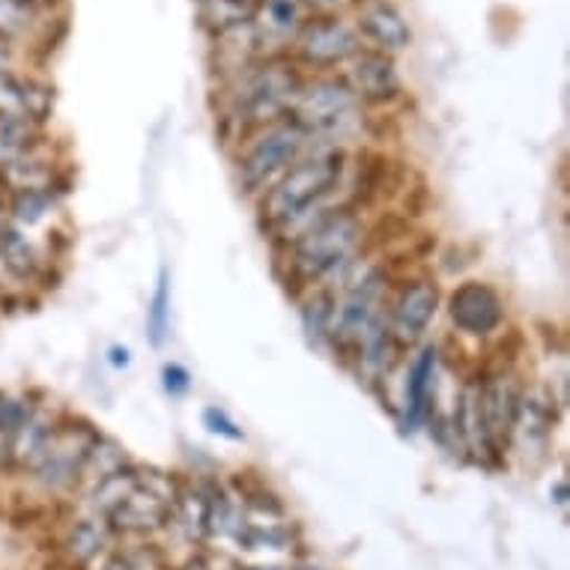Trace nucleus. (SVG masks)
<instances>
[{
    "instance_id": "3",
    "label": "nucleus",
    "mask_w": 570,
    "mask_h": 570,
    "mask_svg": "<svg viewBox=\"0 0 570 570\" xmlns=\"http://www.w3.org/2000/svg\"><path fill=\"white\" fill-rule=\"evenodd\" d=\"M371 243V225L358 206H337L291 245L278 248V275L293 299L323 287L337 272L362 257Z\"/></svg>"
},
{
    "instance_id": "21",
    "label": "nucleus",
    "mask_w": 570,
    "mask_h": 570,
    "mask_svg": "<svg viewBox=\"0 0 570 570\" xmlns=\"http://www.w3.org/2000/svg\"><path fill=\"white\" fill-rule=\"evenodd\" d=\"M111 541V523L105 517L85 514L72 520L63 538H60V556H63L69 568H90L99 556L108 552Z\"/></svg>"
},
{
    "instance_id": "24",
    "label": "nucleus",
    "mask_w": 570,
    "mask_h": 570,
    "mask_svg": "<svg viewBox=\"0 0 570 570\" xmlns=\"http://www.w3.org/2000/svg\"><path fill=\"white\" fill-rule=\"evenodd\" d=\"M131 458L122 442H117L114 436H105V433H96V440L90 442V449L85 454V463H81V475H78V490H90L94 484H99L102 478L114 475L117 469L129 466Z\"/></svg>"
},
{
    "instance_id": "38",
    "label": "nucleus",
    "mask_w": 570,
    "mask_h": 570,
    "mask_svg": "<svg viewBox=\"0 0 570 570\" xmlns=\"http://www.w3.org/2000/svg\"><path fill=\"white\" fill-rule=\"evenodd\" d=\"M550 495H552V502H556V505L568 508V481H564V478H561V481H556V484H552V490H550Z\"/></svg>"
},
{
    "instance_id": "22",
    "label": "nucleus",
    "mask_w": 570,
    "mask_h": 570,
    "mask_svg": "<svg viewBox=\"0 0 570 570\" xmlns=\"http://www.w3.org/2000/svg\"><path fill=\"white\" fill-rule=\"evenodd\" d=\"M206 523H209V481H195V484L186 481L170 511L168 529H174L188 547H204Z\"/></svg>"
},
{
    "instance_id": "10",
    "label": "nucleus",
    "mask_w": 570,
    "mask_h": 570,
    "mask_svg": "<svg viewBox=\"0 0 570 570\" xmlns=\"http://www.w3.org/2000/svg\"><path fill=\"white\" fill-rule=\"evenodd\" d=\"M523 374L511 362H502V365L478 374V394H481L487 433H490V440L502 458H508V436H511V424H514L517 406L523 401Z\"/></svg>"
},
{
    "instance_id": "20",
    "label": "nucleus",
    "mask_w": 570,
    "mask_h": 570,
    "mask_svg": "<svg viewBox=\"0 0 570 570\" xmlns=\"http://www.w3.org/2000/svg\"><path fill=\"white\" fill-rule=\"evenodd\" d=\"M0 191L3 197L30 195V191H66V174L55 156H46V144L28 153L24 159L12 161L0 170Z\"/></svg>"
},
{
    "instance_id": "25",
    "label": "nucleus",
    "mask_w": 570,
    "mask_h": 570,
    "mask_svg": "<svg viewBox=\"0 0 570 570\" xmlns=\"http://www.w3.org/2000/svg\"><path fill=\"white\" fill-rule=\"evenodd\" d=\"M138 487V463H129V466L117 469L114 475L102 478L99 484H94L90 490H85V508L87 514L108 517L122 505V499Z\"/></svg>"
},
{
    "instance_id": "28",
    "label": "nucleus",
    "mask_w": 570,
    "mask_h": 570,
    "mask_svg": "<svg viewBox=\"0 0 570 570\" xmlns=\"http://www.w3.org/2000/svg\"><path fill=\"white\" fill-rule=\"evenodd\" d=\"M39 147H42V129L0 117V170L10 168L12 161L24 159L28 153L39 150Z\"/></svg>"
},
{
    "instance_id": "7",
    "label": "nucleus",
    "mask_w": 570,
    "mask_h": 570,
    "mask_svg": "<svg viewBox=\"0 0 570 570\" xmlns=\"http://www.w3.org/2000/svg\"><path fill=\"white\" fill-rule=\"evenodd\" d=\"M365 48L353 21L344 16H311L299 37L293 39L291 57L302 69H311L314 76L337 72Z\"/></svg>"
},
{
    "instance_id": "8",
    "label": "nucleus",
    "mask_w": 570,
    "mask_h": 570,
    "mask_svg": "<svg viewBox=\"0 0 570 570\" xmlns=\"http://www.w3.org/2000/svg\"><path fill=\"white\" fill-rule=\"evenodd\" d=\"M440 305V287L428 275L403 281L401 287H394L385 305V328L403 353H412L421 344V337L428 335V328L436 320Z\"/></svg>"
},
{
    "instance_id": "13",
    "label": "nucleus",
    "mask_w": 570,
    "mask_h": 570,
    "mask_svg": "<svg viewBox=\"0 0 570 570\" xmlns=\"http://www.w3.org/2000/svg\"><path fill=\"white\" fill-rule=\"evenodd\" d=\"M559 410L561 406L552 401L550 392L525 385L523 401L517 406L514 424H511V436H508V451H514L525 463H541L550 451Z\"/></svg>"
},
{
    "instance_id": "26",
    "label": "nucleus",
    "mask_w": 570,
    "mask_h": 570,
    "mask_svg": "<svg viewBox=\"0 0 570 570\" xmlns=\"http://www.w3.org/2000/svg\"><path fill=\"white\" fill-rule=\"evenodd\" d=\"M57 206H60V191H30V195L3 197V216L28 234L30 227H39L55 216Z\"/></svg>"
},
{
    "instance_id": "16",
    "label": "nucleus",
    "mask_w": 570,
    "mask_h": 570,
    "mask_svg": "<svg viewBox=\"0 0 570 570\" xmlns=\"http://www.w3.org/2000/svg\"><path fill=\"white\" fill-rule=\"evenodd\" d=\"M403 350L392 341L389 328H385V317L371 326L365 335L355 341V346L346 353L344 365L353 371L358 383L365 385L367 392L380 394L383 385L389 383V376L394 374V367L401 365Z\"/></svg>"
},
{
    "instance_id": "11",
    "label": "nucleus",
    "mask_w": 570,
    "mask_h": 570,
    "mask_svg": "<svg viewBox=\"0 0 570 570\" xmlns=\"http://www.w3.org/2000/svg\"><path fill=\"white\" fill-rule=\"evenodd\" d=\"M451 431L458 440L460 460L478 463L484 469H502L505 458L495 451L490 433H487L484 410H481V394H478V376H466L454 394V406L449 412Z\"/></svg>"
},
{
    "instance_id": "2",
    "label": "nucleus",
    "mask_w": 570,
    "mask_h": 570,
    "mask_svg": "<svg viewBox=\"0 0 570 570\" xmlns=\"http://www.w3.org/2000/svg\"><path fill=\"white\" fill-rule=\"evenodd\" d=\"M350 153L335 147H311L281 179L263 191L257 206V222L263 234H275L293 218L314 213L320 206H358L350 183ZM362 209V206H358Z\"/></svg>"
},
{
    "instance_id": "37",
    "label": "nucleus",
    "mask_w": 570,
    "mask_h": 570,
    "mask_svg": "<svg viewBox=\"0 0 570 570\" xmlns=\"http://www.w3.org/2000/svg\"><path fill=\"white\" fill-rule=\"evenodd\" d=\"M16 69V42L10 39H0V72Z\"/></svg>"
},
{
    "instance_id": "27",
    "label": "nucleus",
    "mask_w": 570,
    "mask_h": 570,
    "mask_svg": "<svg viewBox=\"0 0 570 570\" xmlns=\"http://www.w3.org/2000/svg\"><path fill=\"white\" fill-rule=\"evenodd\" d=\"M170 305H174V293H170V269L161 266L159 278H156V287L150 293V302H147V341H150L153 350H161L165 341L170 337Z\"/></svg>"
},
{
    "instance_id": "23",
    "label": "nucleus",
    "mask_w": 570,
    "mask_h": 570,
    "mask_svg": "<svg viewBox=\"0 0 570 570\" xmlns=\"http://www.w3.org/2000/svg\"><path fill=\"white\" fill-rule=\"evenodd\" d=\"M252 12L254 0H197V21L213 39L248 28Z\"/></svg>"
},
{
    "instance_id": "29",
    "label": "nucleus",
    "mask_w": 570,
    "mask_h": 570,
    "mask_svg": "<svg viewBox=\"0 0 570 570\" xmlns=\"http://www.w3.org/2000/svg\"><path fill=\"white\" fill-rule=\"evenodd\" d=\"M299 302V317L305 335L317 350H328V293L323 287L305 291L296 296Z\"/></svg>"
},
{
    "instance_id": "12",
    "label": "nucleus",
    "mask_w": 570,
    "mask_h": 570,
    "mask_svg": "<svg viewBox=\"0 0 570 570\" xmlns=\"http://www.w3.org/2000/svg\"><path fill=\"white\" fill-rule=\"evenodd\" d=\"M451 326L458 328L460 335L487 341L493 337L499 328L505 326V299L487 281H463L445 299Z\"/></svg>"
},
{
    "instance_id": "35",
    "label": "nucleus",
    "mask_w": 570,
    "mask_h": 570,
    "mask_svg": "<svg viewBox=\"0 0 570 570\" xmlns=\"http://www.w3.org/2000/svg\"><path fill=\"white\" fill-rule=\"evenodd\" d=\"M311 16H341L350 7H358V0H299Z\"/></svg>"
},
{
    "instance_id": "30",
    "label": "nucleus",
    "mask_w": 570,
    "mask_h": 570,
    "mask_svg": "<svg viewBox=\"0 0 570 570\" xmlns=\"http://www.w3.org/2000/svg\"><path fill=\"white\" fill-rule=\"evenodd\" d=\"M39 10L42 7L33 0H0V39L19 42L21 37H28L37 28Z\"/></svg>"
},
{
    "instance_id": "4",
    "label": "nucleus",
    "mask_w": 570,
    "mask_h": 570,
    "mask_svg": "<svg viewBox=\"0 0 570 570\" xmlns=\"http://www.w3.org/2000/svg\"><path fill=\"white\" fill-rule=\"evenodd\" d=\"M365 111L367 108H362L350 94L344 78L326 72L302 81L299 94L293 99L291 120L308 135L314 147L346 150V140H355L365 129Z\"/></svg>"
},
{
    "instance_id": "6",
    "label": "nucleus",
    "mask_w": 570,
    "mask_h": 570,
    "mask_svg": "<svg viewBox=\"0 0 570 570\" xmlns=\"http://www.w3.org/2000/svg\"><path fill=\"white\" fill-rule=\"evenodd\" d=\"M96 428L85 419H72L63 415L60 424L46 442V449L39 460L28 469L30 484L42 490L46 495H66L78 490V475H81V463L96 440Z\"/></svg>"
},
{
    "instance_id": "18",
    "label": "nucleus",
    "mask_w": 570,
    "mask_h": 570,
    "mask_svg": "<svg viewBox=\"0 0 570 570\" xmlns=\"http://www.w3.org/2000/svg\"><path fill=\"white\" fill-rule=\"evenodd\" d=\"M355 30L365 48L383 51V55H403L412 46V28L392 0H358L355 12Z\"/></svg>"
},
{
    "instance_id": "39",
    "label": "nucleus",
    "mask_w": 570,
    "mask_h": 570,
    "mask_svg": "<svg viewBox=\"0 0 570 570\" xmlns=\"http://www.w3.org/2000/svg\"><path fill=\"white\" fill-rule=\"evenodd\" d=\"M239 570H287V564H248V568Z\"/></svg>"
},
{
    "instance_id": "14",
    "label": "nucleus",
    "mask_w": 570,
    "mask_h": 570,
    "mask_svg": "<svg viewBox=\"0 0 570 570\" xmlns=\"http://www.w3.org/2000/svg\"><path fill=\"white\" fill-rule=\"evenodd\" d=\"M341 78L362 108L392 105L403 96V78L392 55L362 48L350 63L341 66Z\"/></svg>"
},
{
    "instance_id": "9",
    "label": "nucleus",
    "mask_w": 570,
    "mask_h": 570,
    "mask_svg": "<svg viewBox=\"0 0 570 570\" xmlns=\"http://www.w3.org/2000/svg\"><path fill=\"white\" fill-rule=\"evenodd\" d=\"M440 376H442V350L440 344H419L406 362V383H403L401 424L406 433H419L428 428L436 401H440Z\"/></svg>"
},
{
    "instance_id": "33",
    "label": "nucleus",
    "mask_w": 570,
    "mask_h": 570,
    "mask_svg": "<svg viewBox=\"0 0 570 570\" xmlns=\"http://www.w3.org/2000/svg\"><path fill=\"white\" fill-rule=\"evenodd\" d=\"M204 428L213 433V436H222V440H230V442L245 440L243 428H239V424H236V421L227 415V410H222V406H206Z\"/></svg>"
},
{
    "instance_id": "19",
    "label": "nucleus",
    "mask_w": 570,
    "mask_h": 570,
    "mask_svg": "<svg viewBox=\"0 0 570 570\" xmlns=\"http://www.w3.org/2000/svg\"><path fill=\"white\" fill-rule=\"evenodd\" d=\"M60 412H55L48 403L28 401L24 412L16 421L10 436V472H21L28 475V469L33 466L46 449V442L51 440V433L60 424Z\"/></svg>"
},
{
    "instance_id": "1",
    "label": "nucleus",
    "mask_w": 570,
    "mask_h": 570,
    "mask_svg": "<svg viewBox=\"0 0 570 570\" xmlns=\"http://www.w3.org/2000/svg\"><path fill=\"white\" fill-rule=\"evenodd\" d=\"M305 78L302 66L287 55L261 57L243 72L225 78L218 94V126L227 144L239 147L263 126L291 117L293 99Z\"/></svg>"
},
{
    "instance_id": "40",
    "label": "nucleus",
    "mask_w": 570,
    "mask_h": 570,
    "mask_svg": "<svg viewBox=\"0 0 570 570\" xmlns=\"http://www.w3.org/2000/svg\"><path fill=\"white\" fill-rule=\"evenodd\" d=\"M287 570H326V568H317V564H287Z\"/></svg>"
},
{
    "instance_id": "41",
    "label": "nucleus",
    "mask_w": 570,
    "mask_h": 570,
    "mask_svg": "<svg viewBox=\"0 0 570 570\" xmlns=\"http://www.w3.org/2000/svg\"><path fill=\"white\" fill-rule=\"evenodd\" d=\"M33 3H39V7H46V0H33Z\"/></svg>"
},
{
    "instance_id": "31",
    "label": "nucleus",
    "mask_w": 570,
    "mask_h": 570,
    "mask_svg": "<svg viewBox=\"0 0 570 570\" xmlns=\"http://www.w3.org/2000/svg\"><path fill=\"white\" fill-rule=\"evenodd\" d=\"M165 559L153 543H131L126 550L105 552L99 570H161Z\"/></svg>"
},
{
    "instance_id": "36",
    "label": "nucleus",
    "mask_w": 570,
    "mask_h": 570,
    "mask_svg": "<svg viewBox=\"0 0 570 570\" xmlns=\"http://www.w3.org/2000/svg\"><path fill=\"white\" fill-rule=\"evenodd\" d=\"M108 362H111V367H117V371H126V367L131 365V350L129 346H111L108 350Z\"/></svg>"
},
{
    "instance_id": "15",
    "label": "nucleus",
    "mask_w": 570,
    "mask_h": 570,
    "mask_svg": "<svg viewBox=\"0 0 570 570\" xmlns=\"http://www.w3.org/2000/svg\"><path fill=\"white\" fill-rule=\"evenodd\" d=\"M311 12L302 7L299 0H254L252 12V37L261 48L263 57L287 55L293 39L299 37Z\"/></svg>"
},
{
    "instance_id": "5",
    "label": "nucleus",
    "mask_w": 570,
    "mask_h": 570,
    "mask_svg": "<svg viewBox=\"0 0 570 570\" xmlns=\"http://www.w3.org/2000/svg\"><path fill=\"white\" fill-rule=\"evenodd\" d=\"M314 144L305 131L291 120L272 122V126H263L254 135L236 147V183L243 188V195L257 197L266 191V188L281 179L287 170L296 165V161L311 150Z\"/></svg>"
},
{
    "instance_id": "17",
    "label": "nucleus",
    "mask_w": 570,
    "mask_h": 570,
    "mask_svg": "<svg viewBox=\"0 0 570 570\" xmlns=\"http://www.w3.org/2000/svg\"><path fill=\"white\" fill-rule=\"evenodd\" d=\"M55 114V87L37 76H21L19 69L0 72V117L28 122L42 129Z\"/></svg>"
},
{
    "instance_id": "34",
    "label": "nucleus",
    "mask_w": 570,
    "mask_h": 570,
    "mask_svg": "<svg viewBox=\"0 0 570 570\" xmlns=\"http://www.w3.org/2000/svg\"><path fill=\"white\" fill-rule=\"evenodd\" d=\"M161 389L170 397H186L191 392V374H188V367H183L179 362L161 365Z\"/></svg>"
},
{
    "instance_id": "32",
    "label": "nucleus",
    "mask_w": 570,
    "mask_h": 570,
    "mask_svg": "<svg viewBox=\"0 0 570 570\" xmlns=\"http://www.w3.org/2000/svg\"><path fill=\"white\" fill-rule=\"evenodd\" d=\"M28 401L30 397H24V394L0 392V475L10 472V436Z\"/></svg>"
}]
</instances>
